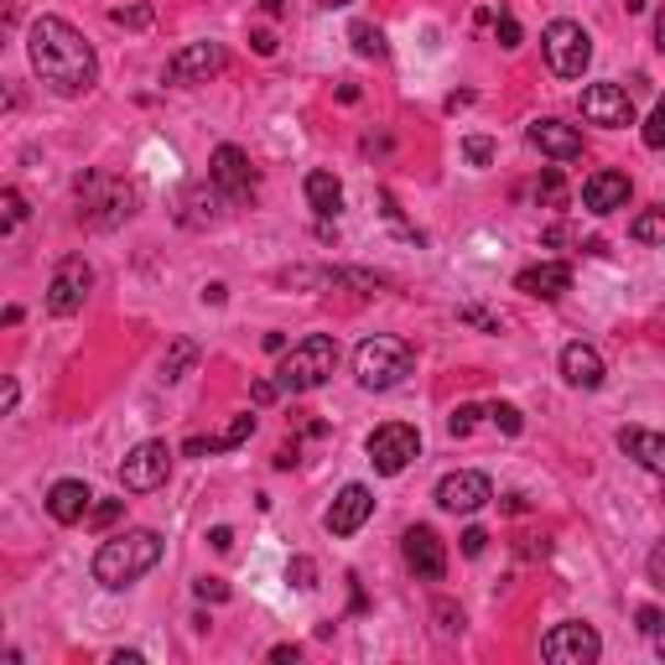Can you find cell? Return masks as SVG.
<instances>
[{"label": "cell", "mask_w": 665, "mask_h": 665, "mask_svg": "<svg viewBox=\"0 0 665 665\" xmlns=\"http://www.w3.org/2000/svg\"><path fill=\"white\" fill-rule=\"evenodd\" d=\"M26 58H32V74L63 99H79L99 83L94 47L83 42L74 21L63 16H37L26 26Z\"/></svg>", "instance_id": "obj_1"}, {"label": "cell", "mask_w": 665, "mask_h": 665, "mask_svg": "<svg viewBox=\"0 0 665 665\" xmlns=\"http://www.w3.org/2000/svg\"><path fill=\"white\" fill-rule=\"evenodd\" d=\"M161 551H167V541H161L157 530H125V536H110L104 546L94 551V583L110 587V593H120V587L140 583L146 572H157Z\"/></svg>", "instance_id": "obj_2"}, {"label": "cell", "mask_w": 665, "mask_h": 665, "mask_svg": "<svg viewBox=\"0 0 665 665\" xmlns=\"http://www.w3.org/2000/svg\"><path fill=\"white\" fill-rule=\"evenodd\" d=\"M338 370V338L328 332H307L302 343L281 349V364H275V391L286 395H307V391H323Z\"/></svg>", "instance_id": "obj_3"}, {"label": "cell", "mask_w": 665, "mask_h": 665, "mask_svg": "<svg viewBox=\"0 0 665 665\" xmlns=\"http://www.w3.org/2000/svg\"><path fill=\"white\" fill-rule=\"evenodd\" d=\"M412 370H416V353L406 338L374 332V338H364V343L353 349V380H359L364 391H395V385H406Z\"/></svg>", "instance_id": "obj_4"}, {"label": "cell", "mask_w": 665, "mask_h": 665, "mask_svg": "<svg viewBox=\"0 0 665 665\" xmlns=\"http://www.w3.org/2000/svg\"><path fill=\"white\" fill-rule=\"evenodd\" d=\"M79 203H83V218L94 229H115L120 218L136 214V188L120 182V177L89 172V177H79Z\"/></svg>", "instance_id": "obj_5"}, {"label": "cell", "mask_w": 665, "mask_h": 665, "mask_svg": "<svg viewBox=\"0 0 665 665\" xmlns=\"http://www.w3.org/2000/svg\"><path fill=\"white\" fill-rule=\"evenodd\" d=\"M541 53H546L551 74L556 79H583L587 63H593V37H587L577 21H551L546 32H541Z\"/></svg>", "instance_id": "obj_6"}, {"label": "cell", "mask_w": 665, "mask_h": 665, "mask_svg": "<svg viewBox=\"0 0 665 665\" xmlns=\"http://www.w3.org/2000/svg\"><path fill=\"white\" fill-rule=\"evenodd\" d=\"M370 463L374 473H385V478H395V473H406L421 458V431L412 427V421H385V427L370 431Z\"/></svg>", "instance_id": "obj_7"}, {"label": "cell", "mask_w": 665, "mask_h": 665, "mask_svg": "<svg viewBox=\"0 0 665 665\" xmlns=\"http://www.w3.org/2000/svg\"><path fill=\"white\" fill-rule=\"evenodd\" d=\"M224 68H229L224 42H188V47H177L172 58H167V83H177V89H193V83L218 79Z\"/></svg>", "instance_id": "obj_8"}, {"label": "cell", "mask_w": 665, "mask_h": 665, "mask_svg": "<svg viewBox=\"0 0 665 665\" xmlns=\"http://www.w3.org/2000/svg\"><path fill=\"white\" fill-rule=\"evenodd\" d=\"M172 478V448L167 442H140V448L125 452L120 463V489L125 494H151Z\"/></svg>", "instance_id": "obj_9"}, {"label": "cell", "mask_w": 665, "mask_h": 665, "mask_svg": "<svg viewBox=\"0 0 665 665\" xmlns=\"http://www.w3.org/2000/svg\"><path fill=\"white\" fill-rule=\"evenodd\" d=\"M94 286V266L83 255H63L53 281H47V313L53 317H74L83 307V296Z\"/></svg>", "instance_id": "obj_10"}, {"label": "cell", "mask_w": 665, "mask_h": 665, "mask_svg": "<svg viewBox=\"0 0 665 665\" xmlns=\"http://www.w3.org/2000/svg\"><path fill=\"white\" fill-rule=\"evenodd\" d=\"M541 655L551 665H593L604 655V640H598V629L583 624V619H567V624H556L541 640Z\"/></svg>", "instance_id": "obj_11"}, {"label": "cell", "mask_w": 665, "mask_h": 665, "mask_svg": "<svg viewBox=\"0 0 665 665\" xmlns=\"http://www.w3.org/2000/svg\"><path fill=\"white\" fill-rule=\"evenodd\" d=\"M208 182H214V188L229 198V203H250L260 172H255L250 151H239V146H218L214 161H208Z\"/></svg>", "instance_id": "obj_12"}, {"label": "cell", "mask_w": 665, "mask_h": 665, "mask_svg": "<svg viewBox=\"0 0 665 665\" xmlns=\"http://www.w3.org/2000/svg\"><path fill=\"white\" fill-rule=\"evenodd\" d=\"M587 125H604V131H624L634 125V99L624 94V83H587L577 99Z\"/></svg>", "instance_id": "obj_13"}, {"label": "cell", "mask_w": 665, "mask_h": 665, "mask_svg": "<svg viewBox=\"0 0 665 665\" xmlns=\"http://www.w3.org/2000/svg\"><path fill=\"white\" fill-rule=\"evenodd\" d=\"M401 556H406V567L421 577V583H442L448 577V546H442V536L431 526H412L401 536Z\"/></svg>", "instance_id": "obj_14"}, {"label": "cell", "mask_w": 665, "mask_h": 665, "mask_svg": "<svg viewBox=\"0 0 665 665\" xmlns=\"http://www.w3.org/2000/svg\"><path fill=\"white\" fill-rule=\"evenodd\" d=\"M489 499H494V484L478 469L442 473V484H437V505L448 509V515H473V509H484Z\"/></svg>", "instance_id": "obj_15"}, {"label": "cell", "mask_w": 665, "mask_h": 665, "mask_svg": "<svg viewBox=\"0 0 665 665\" xmlns=\"http://www.w3.org/2000/svg\"><path fill=\"white\" fill-rule=\"evenodd\" d=\"M374 515V494L364 489V484H343L338 489V499L328 505V515H323V526H328V536H338V541H349L353 530H364V520Z\"/></svg>", "instance_id": "obj_16"}, {"label": "cell", "mask_w": 665, "mask_h": 665, "mask_svg": "<svg viewBox=\"0 0 665 665\" xmlns=\"http://www.w3.org/2000/svg\"><path fill=\"white\" fill-rule=\"evenodd\" d=\"M629 198H634V182H629V172H613V167H604V172H593L583 182V208L598 218L619 214Z\"/></svg>", "instance_id": "obj_17"}, {"label": "cell", "mask_w": 665, "mask_h": 665, "mask_svg": "<svg viewBox=\"0 0 665 665\" xmlns=\"http://www.w3.org/2000/svg\"><path fill=\"white\" fill-rule=\"evenodd\" d=\"M526 136H530V146L551 161H577L583 157V131L567 125V120H536Z\"/></svg>", "instance_id": "obj_18"}, {"label": "cell", "mask_w": 665, "mask_h": 665, "mask_svg": "<svg viewBox=\"0 0 665 665\" xmlns=\"http://www.w3.org/2000/svg\"><path fill=\"white\" fill-rule=\"evenodd\" d=\"M515 292L541 296V302H562L572 292V266L567 260H541V266H526L515 275Z\"/></svg>", "instance_id": "obj_19"}, {"label": "cell", "mask_w": 665, "mask_h": 665, "mask_svg": "<svg viewBox=\"0 0 665 665\" xmlns=\"http://www.w3.org/2000/svg\"><path fill=\"white\" fill-rule=\"evenodd\" d=\"M224 208H229V198L218 193L214 182H193V188L182 193V203H177V224H182V229H208V224L224 218Z\"/></svg>", "instance_id": "obj_20"}, {"label": "cell", "mask_w": 665, "mask_h": 665, "mask_svg": "<svg viewBox=\"0 0 665 665\" xmlns=\"http://www.w3.org/2000/svg\"><path fill=\"white\" fill-rule=\"evenodd\" d=\"M604 353L593 349V343H567L562 349V380H567L572 391H598L604 385Z\"/></svg>", "instance_id": "obj_21"}, {"label": "cell", "mask_w": 665, "mask_h": 665, "mask_svg": "<svg viewBox=\"0 0 665 665\" xmlns=\"http://www.w3.org/2000/svg\"><path fill=\"white\" fill-rule=\"evenodd\" d=\"M94 505V489L83 484V478H58L53 489H47V515L58 520V526H79L83 515Z\"/></svg>", "instance_id": "obj_22"}, {"label": "cell", "mask_w": 665, "mask_h": 665, "mask_svg": "<svg viewBox=\"0 0 665 665\" xmlns=\"http://www.w3.org/2000/svg\"><path fill=\"white\" fill-rule=\"evenodd\" d=\"M619 448H624V458H634L645 473H661L665 469V437L650 427H624L619 431Z\"/></svg>", "instance_id": "obj_23"}, {"label": "cell", "mask_w": 665, "mask_h": 665, "mask_svg": "<svg viewBox=\"0 0 665 665\" xmlns=\"http://www.w3.org/2000/svg\"><path fill=\"white\" fill-rule=\"evenodd\" d=\"M307 208H313L317 218H338V208H343V182H338L328 167L307 172Z\"/></svg>", "instance_id": "obj_24"}, {"label": "cell", "mask_w": 665, "mask_h": 665, "mask_svg": "<svg viewBox=\"0 0 665 665\" xmlns=\"http://www.w3.org/2000/svg\"><path fill=\"white\" fill-rule=\"evenodd\" d=\"M250 431H255V416H235V421L218 431V437H193L182 452H188V458H203V452H235V448H245V442H250Z\"/></svg>", "instance_id": "obj_25"}, {"label": "cell", "mask_w": 665, "mask_h": 665, "mask_svg": "<svg viewBox=\"0 0 665 665\" xmlns=\"http://www.w3.org/2000/svg\"><path fill=\"white\" fill-rule=\"evenodd\" d=\"M193 364H198V343L193 338H172V349L161 359V385H177L182 374H193Z\"/></svg>", "instance_id": "obj_26"}, {"label": "cell", "mask_w": 665, "mask_h": 665, "mask_svg": "<svg viewBox=\"0 0 665 665\" xmlns=\"http://www.w3.org/2000/svg\"><path fill=\"white\" fill-rule=\"evenodd\" d=\"M349 37H353V53H359V58H385V53H391V47H385V32L370 26V21H353Z\"/></svg>", "instance_id": "obj_27"}, {"label": "cell", "mask_w": 665, "mask_h": 665, "mask_svg": "<svg viewBox=\"0 0 665 665\" xmlns=\"http://www.w3.org/2000/svg\"><path fill=\"white\" fill-rule=\"evenodd\" d=\"M110 21H115V26H131V32H146V26L157 21V11H151L146 0H125V5H110Z\"/></svg>", "instance_id": "obj_28"}, {"label": "cell", "mask_w": 665, "mask_h": 665, "mask_svg": "<svg viewBox=\"0 0 665 665\" xmlns=\"http://www.w3.org/2000/svg\"><path fill=\"white\" fill-rule=\"evenodd\" d=\"M536 203H541V208H562V203H567V182H562L556 167H546V172L536 177Z\"/></svg>", "instance_id": "obj_29"}, {"label": "cell", "mask_w": 665, "mask_h": 665, "mask_svg": "<svg viewBox=\"0 0 665 665\" xmlns=\"http://www.w3.org/2000/svg\"><path fill=\"white\" fill-rule=\"evenodd\" d=\"M458 323H463V328H478V332H505V313L473 307V302H463V307H458Z\"/></svg>", "instance_id": "obj_30"}, {"label": "cell", "mask_w": 665, "mask_h": 665, "mask_svg": "<svg viewBox=\"0 0 665 665\" xmlns=\"http://www.w3.org/2000/svg\"><path fill=\"white\" fill-rule=\"evenodd\" d=\"M629 235L640 239V245H661L665 239V208H645V214L629 224Z\"/></svg>", "instance_id": "obj_31"}, {"label": "cell", "mask_w": 665, "mask_h": 665, "mask_svg": "<svg viewBox=\"0 0 665 665\" xmlns=\"http://www.w3.org/2000/svg\"><path fill=\"white\" fill-rule=\"evenodd\" d=\"M541 245H583L587 255H604V239H583L572 224H551L546 235H541Z\"/></svg>", "instance_id": "obj_32"}, {"label": "cell", "mask_w": 665, "mask_h": 665, "mask_svg": "<svg viewBox=\"0 0 665 665\" xmlns=\"http://www.w3.org/2000/svg\"><path fill=\"white\" fill-rule=\"evenodd\" d=\"M489 421L505 431V437H520V431H526V416H520V406H509V401H494V406H489Z\"/></svg>", "instance_id": "obj_33"}, {"label": "cell", "mask_w": 665, "mask_h": 665, "mask_svg": "<svg viewBox=\"0 0 665 665\" xmlns=\"http://www.w3.org/2000/svg\"><path fill=\"white\" fill-rule=\"evenodd\" d=\"M286 583H292L296 593H313V587H317V562H313V556H292V562H286Z\"/></svg>", "instance_id": "obj_34"}, {"label": "cell", "mask_w": 665, "mask_h": 665, "mask_svg": "<svg viewBox=\"0 0 665 665\" xmlns=\"http://www.w3.org/2000/svg\"><path fill=\"white\" fill-rule=\"evenodd\" d=\"M431 619H437V634H463V608L458 604H448V598H437V604H431Z\"/></svg>", "instance_id": "obj_35"}, {"label": "cell", "mask_w": 665, "mask_h": 665, "mask_svg": "<svg viewBox=\"0 0 665 665\" xmlns=\"http://www.w3.org/2000/svg\"><path fill=\"white\" fill-rule=\"evenodd\" d=\"M120 515H125V499H99V505H89V515H83V520H89L94 530H104V526H115Z\"/></svg>", "instance_id": "obj_36"}, {"label": "cell", "mask_w": 665, "mask_h": 665, "mask_svg": "<svg viewBox=\"0 0 665 665\" xmlns=\"http://www.w3.org/2000/svg\"><path fill=\"white\" fill-rule=\"evenodd\" d=\"M634 619H640V634H645L650 645H655V650H665V629H661V608H655V604H645V608H640V613H634Z\"/></svg>", "instance_id": "obj_37"}, {"label": "cell", "mask_w": 665, "mask_h": 665, "mask_svg": "<svg viewBox=\"0 0 665 665\" xmlns=\"http://www.w3.org/2000/svg\"><path fill=\"white\" fill-rule=\"evenodd\" d=\"M478 416H484V406H458V412L448 416V431L452 437H469V431L478 427Z\"/></svg>", "instance_id": "obj_38"}, {"label": "cell", "mask_w": 665, "mask_h": 665, "mask_svg": "<svg viewBox=\"0 0 665 665\" xmlns=\"http://www.w3.org/2000/svg\"><path fill=\"white\" fill-rule=\"evenodd\" d=\"M463 157H469L473 167H489V161H494V140L489 136H469V140H463Z\"/></svg>", "instance_id": "obj_39"}, {"label": "cell", "mask_w": 665, "mask_h": 665, "mask_svg": "<svg viewBox=\"0 0 665 665\" xmlns=\"http://www.w3.org/2000/svg\"><path fill=\"white\" fill-rule=\"evenodd\" d=\"M193 593L203 598V604H224V598H229V583H224V577H198Z\"/></svg>", "instance_id": "obj_40"}, {"label": "cell", "mask_w": 665, "mask_h": 665, "mask_svg": "<svg viewBox=\"0 0 665 665\" xmlns=\"http://www.w3.org/2000/svg\"><path fill=\"white\" fill-rule=\"evenodd\" d=\"M494 37H499V47H520V21L509 16V11H499V21H494Z\"/></svg>", "instance_id": "obj_41"}, {"label": "cell", "mask_w": 665, "mask_h": 665, "mask_svg": "<svg viewBox=\"0 0 665 665\" xmlns=\"http://www.w3.org/2000/svg\"><path fill=\"white\" fill-rule=\"evenodd\" d=\"M26 214H32V208H26V198H21V193H5V214H0V229H16Z\"/></svg>", "instance_id": "obj_42"}, {"label": "cell", "mask_w": 665, "mask_h": 665, "mask_svg": "<svg viewBox=\"0 0 665 665\" xmlns=\"http://www.w3.org/2000/svg\"><path fill=\"white\" fill-rule=\"evenodd\" d=\"M645 146H650V151H661V146H665V110H650V120H645Z\"/></svg>", "instance_id": "obj_43"}, {"label": "cell", "mask_w": 665, "mask_h": 665, "mask_svg": "<svg viewBox=\"0 0 665 665\" xmlns=\"http://www.w3.org/2000/svg\"><path fill=\"white\" fill-rule=\"evenodd\" d=\"M16 401H21V385L11 380V374H0V416L16 412Z\"/></svg>", "instance_id": "obj_44"}, {"label": "cell", "mask_w": 665, "mask_h": 665, "mask_svg": "<svg viewBox=\"0 0 665 665\" xmlns=\"http://www.w3.org/2000/svg\"><path fill=\"white\" fill-rule=\"evenodd\" d=\"M484 546H489V530H478V526L463 530V556H484Z\"/></svg>", "instance_id": "obj_45"}, {"label": "cell", "mask_w": 665, "mask_h": 665, "mask_svg": "<svg viewBox=\"0 0 665 665\" xmlns=\"http://www.w3.org/2000/svg\"><path fill=\"white\" fill-rule=\"evenodd\" d=\"M275 395H281V391H275V380H255V385H250V401H255V406H271Z\"/></svg>", "instance_id": "obj_46"}, {"label": "cell", "mask_w": 665, "mask_h": 665, "mask_svg": "<svg viewBox=\"0 0 665 665\" xmlns=\"http://www.w3.org/2000/svg\"><path fill=\"white\" fill-rule=\"evenodd\" d=\"M208 546H214V551H229V546H235V530H229V526H214V530H208Z\"/></svg>", "instance_id": "obj_47"}, {"label": "cell", "mask_w": 665, "mask_h": 665, "mask_svg": "<svg viewBox=\"0 0 665 665\" xmlns=\"http://www.w3.org/2000/svg\"><path fill=\"white\" fill-rule=\"evenodd\" d=\"M650 583H665V546L650 551Z\"/></svg>", "instance_id": "obj_48"}, {"label": "cell", "mask_w": 665, "mask_h": 665, "mask_svg": "<svg viewBox=\"0 0 665 665\" xmlns=\"http://www.w3.org/2000/svg\"><path fill=\"white\" fill-rule=\"evenodd\" d=\"M255 53H260V58H271V53H275V37H271V32H255Z\"/></svg>", "instance_id": "obj_49"}, {"label": "cell", "mask_w": 665, "mask_h": 665, "mask_svg": "<svg viewBox=\"0 0 665 665\" xmlns=\"http://www.w3.org/2000/svg\"><path fill=\"white\" fill-rule=\"evenodd\" d=\"M224 296H229V286H224V281H214V286H203V302H214V307L224 302Z\"/></svg>", "instance_id": "obj_50"}, {"label": "cell", "mask_w": 665, "mask_h": 665, "mask_svg": "<svg viewBox=\"0 0 665 665\" xmlns=\"http://www.w3.org/2000/svg\"><path fill=\"white\" fill-rule=\"evenodd\" d=\"M296 655H302V650H296V645H275V650H271V661H275V665H286V661H296Z\"/></svg>", "instance_id": "obj_51"}, {"label": "cell", "mask_w": 665, "mask_h": 665, "mask_svg": "<svg viewBox=\"0 0 665 665\" xmlns=\"http://www.w3.org/2000/svg\"><path fill=\"white\" fill-rule=\"evenodd\" d=\"M110 665H140V650H115V655H110Z\"/></svg>", "instance_id": "obj_52"}, {"label": "cell", "mask_w": 665, "mask_h": 665, "mask_svg": "<svg viewBox=\"0 0 665 665\" xmlns=\"http://www.w3.org/2000/svg\"><path fill=\"white\" fill-rule=\"evenodd\" d=\"M11 323H21V307H0V328H11Z\"/></svg>", "instance_id": "obj_53"}, {"label": "cell", "mask_w": 665, "mask_h": 665, "mask_svg": "<svg viewBox=\"0 0 665 665\" xmlns=\"http://www.w3.org/2000/svg\"><path fill=\"white\" fill-rule=\"evenodd\" d=\"M11 104H16V94H11V89H5V83H0V115H5V110H11Z\"/></svg>", "instance_id": "obj_54"}, {"label": "cell", "mask_w": 665, "mask_h": 665, "mask_svg": "<svg viewBox=\"0 0 665 665\" xmlns=\"http://www.w3.org/2000/svg\"><path fill=\"white\" fill-rule=\"evenodd\" d=\"M323 11H338V5H353V0H317Z\"/></svg>", "instance_id": "obj_55"}, {"label": "cell", "mask_w": 665, "mask_h": 665, "mask_svg": "<svg viewBox=\"0 0 665 665\" xmlns=\"http://www.w3.org/2000/svg\"><path fill=\"white\" fill-rule=\"evenodd\" d=\"M266 11H271V16H281V0H266Z\"/></svg>", "instance_id": "obj_56"}, {"label": "cell", "mask_w": 665, "mask_h": 665, "mask_svg": "<svg viewBox=\"0 0 665 665\" xmlns=\"http://www.w3.org/2000/svg\"><path fill=\"white\" fill-rule=\"evenodd\" d=\"M624 5H629V11H645V0H624Z\"/></svg>", "instance_id": "obj_57"}]
</instances>
